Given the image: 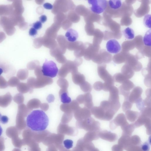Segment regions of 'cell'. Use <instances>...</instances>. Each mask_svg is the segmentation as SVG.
<instances>
[{"label": "cell", "instance_id": "cell-29", "mask_svg": "<svg viewBox=\"0 0 151 151\" xmlns=\"http://www.w3.org/2000/svg\"><path fill=\"white\" fill-rule=\"evenodd\" d=\"M150 147L149 142H145L142 145L141 149L143 151H149Z\"/></svg>", "mask_w": 151, "mask_h": 151}, {"label": "cell", "instance_id": "cell-7", "mask_svg": "<svg viewBox=\"0 0 151 151\" xmlns=\"http://www.w3.org/2000/svg\"><path fill=\"white\" fill-rule=\"evenodd\" d=\"M106 47L109 52L112 54H117L121 50L120 45L115 39H111L109 40L106 44Z\"/></svg>", "mask_w": 151, "mask_h": 151}, {"label": "cell", "instance_id": "cell-38", "mask_svg": "<svg viewBox=\"0 0 151 151\" xmlns=\"http://www.w3.org/2000/svg\"><path fill=\"white\" fill-rule=\"evenodd\" d=\"M3 69L1 68H0V76L3 73Z\"/></svg>", "mask_w": 151, "mask_h": 151}, {"label": "cell", "instance_id": "cell-10", "mask_svg": "<svg viewBox=\"0 0 151 151\" xmlns=\"http://www.w3.org/2000/svg\"><path fill=\"white\" fill-rule=\"evenodd\" d=\"M78 37V32L75 30L70 29L68 30L65 34V37L69 42H74L77 39Z\"/></svg>", "mask_w": 151, "mask_h": 151}, {"label": "cell", "instance_id": "cell-3", "mask_svg": "<svg viewBox=\"0 0 151 151\" xmlns=\"http://www.w3.org/2000/svg\"><path fill=\"white\" fill-rule=\"evenodd\" d=\"M109 91V96L108 101L110 103L111 108L116 113L121 106L119 90L114 86L111 87Z\"/></svg>", "mask_w": 151, "mask_h": 151}, {"label": "cell", "instance_id": "cell-24", "mask_svg": "<svg viewBox=\"0 0 151 151\" xmlns=\"http://www.w3.org/2000/svg\"><path fill=\"white\" fill-rule=\"evenodd\" d=\"M64 147L67 149H69L72 147L73 146V141L69 139H66L63 142Z\"/></svg>", "mask_w": 151, "mask_h": 151}, {"label": "cell", "instance_id": "cell-32", "mask_svg": "<svg viewBox=\"0 0 151 151\" xmlns=\"http://www.w3.org/2000/svg\"><path fill=\"white\" fill-rule=\"evenodd\" d=\"M29 35L31 36H34L37 33V31L34 28L32 27L29 29Z\"/></svg>", "mask_w": 151, "mask_h": 151}, {"label": "cell", "instance_id": "cell-19", "mask_svg": "<svg viewBox=\"0 0 151 151\" xmlns=\"http://www.w3.org/2000/svg\"><path fill=\"white\" fill-rule=\"evenodd\" d=\"M150 14H147L146 15L143 19V24L147 28H151V19Z\"/></svg>", "mask_w": 151, "mask_h": 151}, {"label": "cell", "instance_id": "cell-37", "mask_svg": "<svg viewBox=\"0 0 151 151\" xmlns=\"http://www.w3.org/2000/svg\"><path fill=\"white\" fill-rule=\"evenodd\" d=\"M3 132V129L0 125V137L1 136Z\"/></svg>", "mask_w": 151, "mask_h": 151}, {"label": "cell", "instance_id": "cell-21", "mask_svg": "<svg viewBox=\"0 0 151 151\" xmlns=\"http://www.w3.org/2000/svg\"><path fill=\"white\" fill-rule=\"evenodd\" d=\"M61 101L63 103H69L71 101V99L68 96L67 93L64 92L61 95Z\"/></svg>", "mask_w": 151, "mask_h": 151}, {"label": "cell", "instance_id": "cell-30", "mask_svg": "<svg viewBox=\"0 0 151 151\" xmlns=\"http://www.w3.org/2000/svg\"><path fill=\"white\" fill-rule=\"evenodd\" d=\"M9 120L8 117L6 115L1 116L0 117V122L4 124L7 123L9 121Z\"/></svg>", "mask_w": 151, "mask_h": 151}, {"label": "cell", "instance_id": "cell-23", "mask_svg": "<svg viewBox=\"0 0 151 151\" xmlns=\"http://www.w3.org/2000/svg\"><path fill=\"white\" fill-rule=\"evenodd\" d=\"M140 114L145 115L147 117H150L151 113V107L147 106L140 111Z\"/></svg>", "mask_w": 151, "mask_h": 151}, {"label": "cell", "instance_id": "cell-18", "mask_svg": "<svg viewBox=\"0 0 151 151\" xmlns=\"http://www.w3.org/2000/svg\"><path fill=\"white\" fill-rule=\"evenodd\" d=\"M132 106V104L129 101L128 99H124L122 106V110L125 112L128 110H130Z\"/></svg>", "mask_w": 151, "mask_h": 151}, {"label": "cell", "instance_id": "cell-13", "mask_svg": "<svg viewBox=\"0 0 151 151\" xmlns=\"http://www.w3.org/2000/svg\"><path fill=\"white\" fill-rule=\"evenodd\" d=\"M113 78L114 81L122 84L126 80H129L124 75L120 73H115Z\"/></svg>", "mask_w": 151, "mask_h": 151}, {"label": "cell", "instance_id": "cell-17", "mask_svg": "<svg viewBox=\"0 0 151 151\" xmlns=\"http://www.w3.org/2000/svg\"><path fill=\"white\" fill-rule=\"evenodd\" d=\"M151 30L149 29L145 33L143 38V42L144 45L150 47L151 45Z\"/></svg>", "mask_w": 151, "mask_h": 151}, {"label": "cell", "instance_id": "cell-14", "mask_svg": "<svg viewBox=\"0 0 151 151\" xmlns=\"http://www.w3.org/2000/svg\"><path fill=\"white\" fill-rule=\"evenodd\" d=\"M125 115L128 120L134 121L138 117L139 113L138 111L129 110L125 112Z\"/></svg>", "mask_w": 151, "mask_h": 151}, {"label": "cell", "instance_id": "cell-4", "mask_svg": "<svg viewBox=\"0 0 151 151\" xmlns=\"http://www.w3.org/2000/svg\"><path fill=\"white\" fill-rule=\"evenodd\" d=\"M88 2L91 5V11L97 14L104 12L107 5V1L105 0H89L88 1Z\"/></svg>", "mask_w": 151, "mask_h": 151}, {"label": "cell", "instance_id": "cell-5", "mask_svg": "<svg viewBox=\"0 0 151 151\" xmlns=\"http://www.w3.org/2000/svg\"><path fill=\"white\" fill-rule=\"evenodd\" d=\"M105 64L98 66V73L100 77L104 80L105 82L111 86H114V81L113 77L106 70Z\"/></svg>", "mask_w": 151, "mask_h": 151}, {"label": "cell", "instance_id": "cell-25", "mask_svg": "<svg viewBox=\"0 0 151 151\" xmlns=\"http://www.w3.org/2000/svg\"><path fill=\"white\" fill-rule=\"evenodd\" d=\"M83 91L85 92H90L92 90L91 85L88 82H85L82 87Z\"/></svg>", "mask_w": 151, "mask_h": 151}, {"label": "cell", "instance_id": "cell-11", "mask_svg": "<svg viewBox=\"0 0 151 151\" xmlns=\"http://www.w3.org/2000/svg\"><path fill=\"white\" fill-rule=\"evenodd\" d=\"M121 72L126 77L129 79L131 78L134 74L133 69L128 65H124L122 68Z\"/></svg>", "mask_w": 151, "mask_h": 151}, {"label": "cell", "instance_id": "cell-15", "mask_svg": "<svg viewBox=\"0 0 151 151\" xmlns=\"http://www.w3.org/2000/svg\"><path fill=\"white\" fill-rule=\"evenodd\" d=\"M84 99L85 101V105L89 109H91L93 106L92 96L90 93H87L84 95Z\"/></svg>", "mask_w": 151, "mask_h": 151}, {"label": "cell", "instance_id": "cell-20", "mask_svg": "<svg viewBox=\"0 0 151 151\" xmlns=\"http://www.w3.org/2000/svg\"><path fill=\"white\" fill-rule=\"evenodd\" d=\"M100 106L104 110L105 112L110 109H112L111 108L110 103L108 101H102L100 103Z\"/></svg>", "mask_w": 151, "mask_h": 151}, {"label": "cell", "instance_id": "cell-33", "mask_svg": "<svg viewBox=\"0 0 151 151\" xmlns=\"http://www.w3.org/2000/svg\"><path fill=\"white\" fill-rule=\"evenodd\" d=\"M142 73L145 77L147 75H151L150 70L147 68L143 69L142 70Z\"/></svg>", "mask_w": 151, "mask_h": 151}, {"label": "cell", "instance_id": "cell-31", "mask_svg": "<svg viewBox=\"0 0 151 151\" xmlns=\"http://www.w3.org/2000/svg\"><path fill=\"white\" fill-rule=\"evenodd\" d=\"M143 101L145 106L151 107V97L147 96Z\"/></svg>", "mask_w": 151, "mask_h": 151}, {"label": "cell", "instance_id": "cell-16", "mask_svg": "<svg viewBox=\"0 0 151 151\" xmlns=\"http://www.w3.org/2000/svg\"><path fill=\"white\" fill-rule=\"evenodd\" d=\"M108 4L109 7L114 10H116L120 8L122 5V2L121 0H109Z\"/></svg>", "mask_w": 151, "mask_h": 151}, {"label": "cell", "instance_id": "cell-6", "mask_svg": "<svg viewBox=\"0 0 151 151\" xmlns=\"http://www.w3.org/2000/svg\"><path fill=\"white\" fill-rule=\"evenodd\" d=\"M134 87L133 83L129 80L124 81L119 87V94L123 95L124 99L128 98L130 93V90Z\"/></svg>", "mask_w": 151, "mask_h": 151}, {"label": "cell", "instance_id": "cell-39", "mask_svg": "<svg viewBox=\"0 0 151 151\" xmlns=\"http://www.w3.org/2000/svg\"><path fill=\"white\" fill-rule=\"evenodd\" d=\"M1 114L0 113V117H1Z\"/></svg>", "mask_w": 151, "mask_h": 151}, {"label": "cell", "instance_id": "cell-36", "mask_svg": "<svg viewBox=\"0 0 151 151\" xmlns=\"http://www.w3.org/2000/svg\"><path fill=\"white\" fill-rule=\"evenodd\" d=\"M145 94L147 96L151 97V89H147L146 91Z\"/></svg>", "mask_w": 151, "mask_h": 151}, {"label": "cell", "instance_id": "cell-1", "mask_svg": "<svg viewBox=\"0 0 151 151\" xmlns=\"http://www.w3.org/2000/svg\"><path fill=\"white\" fill-rule=\"evenodd\" d=\"M49 122L48 117L42 110H34L32 111L26 118L27 126L32 131L41 132L47 127Z\"/></svg>", "mask_w": 151, "mask_h": 151}, {"label": "cell", "instance_id": "cell-9", "mask_svg": "<svg viewBox=\"0 0 151 151\" xmlns=\"http://www.w3.org/2000/svg\"><path fill=\"white\" fill-rule=\"evenodd\" d=\"M91 111L96 118L99 119H103L105 113V111L100 106L93 107Z\"/></svg>", "mask_w": 151, "mask_h": 151}, {"label": "cell", "instance_id": "cell-34", "mask_svg": "<svg viewBox=\"0 0 151 151\" xmlns=\"http://www.w3.org/2000/svg\"><path fill=\"white\" fill-rule=\"evenodd\" d=\"M44 7L47 9H51L53 8V6L49 3H46L43 4Z\"/></svg>", "mask_w": 151, "mask_h": 151}, {"label": "cell", "instance_id": "cell-27", "mask_svg": "<svg viewBox=\"0 0 151 151\" xmlns=\"http://www.w3.org/2000/svg\"><path fill=\"white\" fill-rule=\"evenodd\" d=\"M144 83L147 87H151V75H147L145 77Z\"/></svg>", "mask_w": 151, "mask_h": 151}, {"label": "cell", "instance_id": "cell-26", "mask_svg": "<svg viewBox=\"0 0 151 151\" xmlns=\"http://www.w3.org/2000/svg\"><path fill=\"white\" fill-rule=\"evenodd\" d=\"M93 87L96 91H100L103 89V83L99 81L96 82L93 85Z\"/></svg>", "mask_w": 151, "mask_h": 151}, {"label": "cell", "instance_id": "cell-35", "mask_svg": "<svg viewBox=\"0 0 151 151\" xmlns=\"http://www.w3.org/2000/svg\"><path fill=\"white\" fill-rule=\"evenodd\" d=\"M40 21L42 23H44L47 20V16L45 15H42L40 17Z\"/></svg>", "mask_w": 151, "mask_h": 151}, {"label": "cell", "instance_id": "cell-12", "mask_svg": "<svg viewBox=\"0 0 151 151\" xmlns=\"http://www.w3.org/2000/svg\"><path fill=\"white\" fill-rule=\"evenodd\" d=\"M123 35L125 38L128 40L133 39L134 37V32L133 30L129 27H127L123 31Z\"/></svg>", "mask_w": 151, "mask_h": 151}, {"label": "cell", "instance_id": "cell-28", "mask_svg": "<svg viewBox=\"0 0 151 151\" xmlns=\"http://www.w3.org/2000/svg\"><path fill=\"white\" fill-rule=\"evenodd\" d=\"M42 27V23L40 21H36L32 24V27L37 30L41 29Z\"/></svg>", "mask_w": 151, "mask_h": 151}, {"label": "cell", "instance_id": "cell-22", "mask_svg": "<svg viewBox=\"0 0 151 151\" xmlns=\"http://www.w3.org/2000/svg\"><path fill=\"white\" fill-rule=\"evenodd\" d=\"M137 109L140 111L142 110L145 108V104L143 100L141 97L135 102Z\"/></svg>", "mask_w": 151, "mask_h": 151}, {"label": "cell", "instance_id": "cell-8", "mask_svg": "<svg viewBox=\"0 0 151 151\" xmlns=\"http://www.w3.org/2000/svg\"><path fill=\"white\" fill-rule=\"evenodd\" d=\"M142 92V89L139 86L134 88L130 93L128 97L129 101L132 104L135 103L137 99L141 97Z\"/></svg>", "mask_w": 151, "mask_h": 151}, {"label": "cell", "instance_id": "cell-2", "mask_svg": "<svg viewBox=\"0 0 151 151\" xmlns=\"http://www.w3.org/2000/svg\"><path fill=\"white\" fill-rule=\"evenodd\" d=\"M58 71V68L54 62L45 60L42 67V71L43 75L53 78L57 76Z\"/></svg>", "mask_w": 151, "mask_h": 151}]
</instances>
